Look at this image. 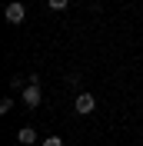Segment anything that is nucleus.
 Instances as JSON below:
<instances>
[{
	"mask_svg": "<svg viewBox=\"0 0 143 146\" xmlns=\"http://www.w3.org/2000/svg\"><path fill=\"white\" fill-rule=\"evenodd\" d=\"M40 100H43V90H40V83H30V86H23V103H27L30 110L40 106Z\"/></svg>",
	"mask_w": 143,
	"mask_h": 146,
	"instance_id": "f257e3e1",
	"label": "nucleus"
},
{
	"mask_svg": "<svg viewBox=\"0 0 143 146\" xmlns=\"http://www.w3.org/2000/svg\"><path fill=\"white\" fill-rule=\"evenodd\" d=\"M10 110H13V100H10V96H7V100H0V113H10Z\"/></svg>",
	"mask_w": 143,
	"mask_h": 146,
	"instance_id": "423d86ee",
	"label": "nucleus"
},
{
	"mask_svg": "<svg viewBox=\"0 0 143 146\" xmlns=\"http://www.w3.org/2000/svg\"><path fill=\"white\" fill-rule=\"evenodd\" d=\"M67 3H70V0H47L50 10H67Z\"/></svg>",
	"mask_w": 143,
	"mask_h": 146,
	"instance_id": "39448f33",
	"label": "nucleus"
},
{
	"mask_svg": "<svg viewBox=\"0 0 143 146\" xmlns=\"http://www.w3.org/2000/svg\"><path fill=\"white\" fill-rule=\"evenodd\" d=\"M23 17H27V7L23 3H7V20L10 23H23Z\"/></svg>",
	"mask_w": 143,
	"mask_h": 146,
	"instance_id": "7ed1b4c3",
	"label": "nucleus"
},
{
	"mask_svg": "<svg viewBox=\"0 0 143 146\" xmlns=\"http://www.w3.org/2000/svg\"><path fill=\"white\" fill-rule=\"evenodd\" d=\"M43 146H63V139H60V136H47Z\"/></svg>",
	"mask_w": 143,
	"mask_h": 146,
	"instance_id": "0eeeda50",
	"label": "nucleus"
},
{
	"mask_svg": "<svg viewBox=\"0 0 143 146\" xmlns=\"http://www.w3.org/2000/svg\"><path fill=\"white\" fill-rule=\"evenodd\" d=\"M93 106H97V100H93L90 93H80V96H77V103H73V110H77L80 116H87V113H93Z\"/></svg>",
	"mask_w": 143,
	"mask_h": 146,
	"instance_id": "f03ea898",
	"label": "nucleus"
},
{
	"mask_svg": "<svg viewBox=\"0 0 143 146\" xmlns=\"http://www.w3.org/2000/svg\"><path fill=\"white\" fill-rule=\"evenodd\" d=\"M17 139H20V146H30V143H37V133H33L30 126H23V129L17 133Z\"/></svg>",
	"mask_w": 143,
	"mask_h": 146,
	"instance_id": "20e7f679",
	"label": "nucleus"
}]
</instances>
